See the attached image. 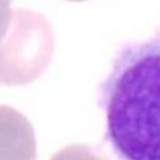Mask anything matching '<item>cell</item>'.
Masks as SVG:
<instances>
[{"label":"cell","mask_w":160,"mask_h":160,"mask_svg":"<svg viewBox=\"0 0 160 160\" xmlns=\"http://www.w3.org/2000/svg\"><path fill=\"white\" fill-rule=\"evenodd\" d=\"M0 160H37L32 125L23 114L6 104H0Z\"/></svg>","instance_id":"cell-3"},{"label":"cell","mask_w":160,"mask_h":160,"mask_svg":"<svg viewBox=\"0 0 160 160\" xmlns=\"http://www.w3.org/2000/svg\"><path fill=\"white\" fill-rule=\"evenodd\" d=\"M12 0H0V41L5 35L11 21Z\"/></svg>","instance_id":"cell-4"},{"label":"cell","mask_w":160,"mask_h":160,"mask_svg":"<svg viewBox=\"0 0 160 160\" xmlns=\"http://www.w3.org/2000/svg\"><path fill=\"white\" fill-rule=\"evenodd\" d=\"M67 1H70V2H83V1H86L88 0H65Z\"/></svg>","instance_id":"cell-5"},{"label":"cell","mask_w":160,"mask_h":160,"mask_svg":"<svg viewBox=\"0 0 160 160\" xmlns=\"http://www.w3.org/2000/svg\"><path fill=\"white\" fill-rule=\"evenodd\" d=\"M99 103L119 160H160V29L120 49L100 87Z\"/></svg>","instance_id":"cell-1"},{"label":"cell","mask_w":160,"mask_h":160,"mask_svg":"<svg viewBox=\"0 0 160 160\" xmlns=\"http://www.w3.org/2000/svg\"><path fill=\"white\" fill-rule=\"evenodd\" d=\"M54 38L39 12L12 8L9 28L0 41V85L21 86L40 78L51 61Z\"/></svg>","instance_id":"cell-2"}]
</instances>
